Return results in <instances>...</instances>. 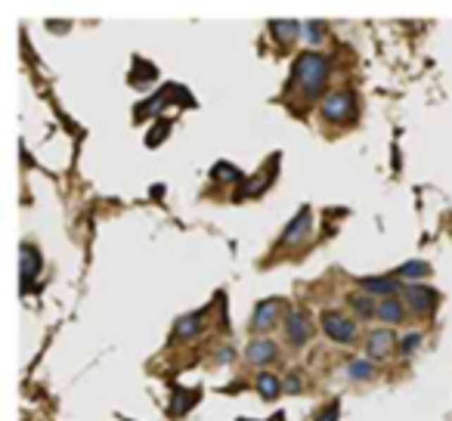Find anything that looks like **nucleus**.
I'll return each instance as SVG.
<instances>
[{
    "label": "nucleus",
    "instance_id": "2eb2a0df",
    "mask_svg": "<svg viewBox=\"0 0 452 421\" xmlns=\"http://www.w3.org/2000/svg\"><path fill=\"white\" fill-rule=\"evenodd\" d=\"M270 31H272V37H279L282 44H288L291 37L301 34V25L298 22H291V19H279V22H270Z\"/></svg>",
    "mask_w": 452,
    "mask_h": 421
},
{
    "label": "nucleus",
    "instance_id": "f03ea898",
    "mask_svg": "<svg viewBox=\"0 0 452 421\" xmlns=\"http://www.w3.org/2000/svg\"><path fill=\"white\" fill-rule=\"evenodd\" d=\"M322 332L332 341H338V344H350L356 338V325L347 322V316H338V313H322Z\"/></svg>",
    "mask_w": 452,
    "mask_h": 421
},
{
    "label": "nucleus",
    "instance_id": "9b49d317",
    "mask_svg": "<svg viewBox=\"0 0 452 421\" xmlns=\"http://www.w3.org/2000/svg\"><path fill=\"white\" fill-rule=\"evenodd\" d=\"M199 329H201V313H186L174 322V338L186 341V338H192V334H199Z\"/></svg>",
    "mask_w": 452,
    "mask_h": 421
},
{
    "label": "nucleus",
    "instance_id": "6e6552de",
    "mask_svg": "<svg viewBox=\"0 0 452 421\" xmlns=\"http://www.w3.org/2000/svg\"><path fill=\"white\" fill-rule=\"evenodd\" d=\"M276 313H279V303H276V301H260V303H257V310H254L251 329H254V332L272 329V322H276Z\"/></svg>",
    "mask_w": 452,
    "mask_h": 421
},
{
    "label": "nucleus",
    "instance_id": "b1692460",
    "mask_svg": "<svg viewBox=\"0 0 452 421\" xmlns=\"http://www.w3.org/2000/svg\"><path fill=\"white\" fill-rule=\"evenodd\" d=\"M338 412H341L338 403H329V406H325V409L316 415V421H338Z\"/></svg>",
    "mask_w": 452,
    "mask_h": 421
},
{
    "label": "nucleus",
    "instance_id": "f8f14e48",
    "mask_svg": "<svg viewBox=\"0 0 452 421\" xmlns=\"http://www.w3.org/2000/svg\"><path fill=\"white\" fill-rule=\"evenodd\" d=\"M270 180H272V174H267V170H260V174H254L248 183H241V189H239V196H236V199H254V196H260V192L270 186Z\"/></svg>",
    "mask_w": 452,
    "mask_h": 421
},
{
    "label": "nucleus",
    "instance_id": "f3484780",
    "mask_svg": "<svg viewBox=\"0 0 452 421\" xmlns=\"http://www.w3.org/2000/svg\"><path fill=\"white\" fill-rule=\"evenodd\" d=\"M257 391H260L263 400H272V396H279L282 384H279L276 375H270V372H260V375H257Z\"/></svg>",
    "mask_w": 452,
    "mask_h": 421
},
{
    "label": "nucleus",
    "instance_id": "4468645a",
    "mask_svg": "<svg viewBox=\"0 0 452 421\" xmlns=\"http://www.w3.org/2000/svg\"><path fill=\"white\" fill-rule=\"evenodd\" d=\"M347 301H350V307H353L363 319H369L372 313H378V307H375V301H372V294H369V291H353Z\"/></svg>",
    "mask_w": 452,
    "mask_h": 421
},
{
    "label": "nucleus",
    "instance_id": "5701e85b",
    "mask_svg": "<svg viewBox=\"0 0 452 421\" xmlns=\"http://www.w3.org/2000/svg\"><path fill=\"white\" fill-rule=\"evenodd\" d=\"M168 134H170V121H155V130L152 134H146V146H152L155 149V146H158Z\"/></svg>",
    "mask_w": 452,
    "mask_h": 421
},
{
    "label": "nucleus",
    "instance_id": "cd10ccee",
    "mask_svg": "<svg viewBox=\"0 0 452 421\" xmlns=\"http://www.w3.org/2000/svg\"><path fill=\"white\" fill-rule=\"evenodd\" d=\"M217 360H220V363H230V360H232V350H230V347L220 350V353H217Z\"/></svg>",
    "mask_w": 452,
    "mask_h": 421
},
{
    "label": "nucleus",
    "instance_id": "423d86ee",
    "mask_svg": "<svg viewBox=\"0 0 452 421\" xmlns=\"http://www.w3.org/2000/svg\"><path fill=\"white\" fill-rule=\"evenodd\" d=\"M19 267H22V291H25V288H31V282L37 279V272H41V254H37V248L22 245Z\"/></svg>",
    "mask_w": 452,
    "mask_h": 421
},
{
    "label": "nucleus",
    "instance_id": "c85d7f7f",
    "mask_svg": "<svg viewBox=\"0 0 452 421\" xmlns=\"http://www.w3.org/2000/svg\"><path fill=\"white\" fill-rule=\"evenodd\" d=\"M241 421H248V418H241Z\"/></svg>",
    "mask_w": 452,
    "mask_h": 421
},
{
    "label": "nucleus",
    "instance_id": "a211bd4d",
    "mask_svg": "<svg viewBox=\"0 0 452 421\" xmlns=\"http://www.w3.org/2000/svg\"><path fill=\"white\" fill-rule=\"evenodd\" d=\"M199 391H180L177 394V400H174V406H170V412H174V415H186V412H189V406H196L199 403Z\"/></svg>",
    "mask_w": 452,
    "mask_h": 421
},
{
    "label": "nucleus",
    "instance_id": "ddd939ff",
    "mask_svg": "<svg viewBox=\"0 0 452 421\" xmlns=\"http://www.w3.org/2000/svg\"><path fill=\"white\" fill-rule=\"evenodd\" d=\"M363 288L381 298H396V279H363Z\"/></svg>",
    "mask_w": 452,
    "mask_h": 421
},
{
    "label": "nucleus",
    "instance_id": "393cba45",
    "mask_svg": "<svg viewBox=\"0 0 452 421\" xmlns=\"http://www.w3.org/2000/svg\"><path fill=\"white\" fill-rule=\"evenodd\" d=\"M418 344H422V334H409V338H403V344H400V350L403 353H412Z\"/></svg>",
    "mask_w": 452,
    "mask_h": 421
},
{
    "label": "nucleus",
    "instance_id": "6ab92c4d",
    "mask_svg": "<svg viewBox=\"0 0 452 421\" xmlns=\"http://www.w3.org/2000/svg\"><path fill=\"white\" fill-rule=\"evenodd\" d=\"M134 84H146V81H155V65H146L143 59H134Z\"/></svg>",
    "mask_w": 452,
    "mask_h": 421
},
{
    "label": "nucleus",
    "instance_id": "dca6fc26",
    "mask_svg": "<svg viewBox=\"0 0 452 421\" xmlns=\"http://www.w3.org/2000/svg\"><path fill=\"white\" fill-rule=\"evenodd\" d=\"M378 316L384 319V322H403V303L400 298H384L378 303Z\"/></svg>",
    "mask_w": 452,
    "mask_h": 421
},
{
    "label": "nucleus",
    "instance_id": "39448f33",
    "mask_svg": "<svg viewBox=\"0 0 452 421\" xmlns=\"http://www.w3.org/2000/svg\"><path fill=\"white\" fill-rule=\"evenodd\" d=\"M396 347V334L391 329H378L369 334V341H365V353H369V360H384L387 353Z\"/></svg>",
    "mask_w": 452,
    "mask_h": 421
},
{
    "label": "nucleus",
    "instance_id": "412c9836",
    "mask_svg": "<svg viewBox=\"0 0 452 421\" xmlns=\"http://www.w3.org/2000/svg\"><path fill=\"white\" fill-rule=\"evenodd\" d=\"M350 378H353V381H365V378H372V372H375V369H372V360H356V363H350Z\"/></svg>",
    "mask_w": 452,
    "mask_h": 421
},
{
    "label": "nucleus",
    "instance_id": "4be33fe9",
    "mask_svg": "<svg viewBox=\"0 0 452 421\" xmlns=\"http://www.w3.org/2000/svg\"><path fill=\"white\" fill-rule=\"evenodd\" d=\"M214 180H223V183H239L241 180V174L232 165H214Z\"/></svg>",
    "mask_w": 452,
    "mask_h": 421
},
{
    "label": "nucleus",
    "instance_id": "aec40b11",
    "mask_svg": "<svg viewBox=\"0 0 452 421\" xmlns=\"http://www.w3.org/2000/svg\"><path fill=\"white\" fill-rule=\"evenodd\" d=\"M427 272V263L422 260H409V263H403L400 270H396V276H403V279H422Z\"/></svg>",
    "mask_w": 452,
    "mask_h": 421
},
{
    "label": "nucleus",
    "instance_id": "a878e982",
    "mask_svg": "<svg viewBox=\"0 0 452 421\" xmlns=\"http://www.w3.org/2000/svg\"><path fill=\"white\" fill-rule=\"evenodd\" d=\"M307 37L310 41H319V37H322V28H319V22H307Z\"/></svg>",
    "mask_w": 452,
    "mask_h": 421
},
{
    "label": "nucleus",
    "instance_id": "f257e3e1",
    "mask_svg": "<svg viewBox=\"0 0 452 421\" xmlns=\"http://www.w3.org/2000/svg\"><path fill=\"white\" fill-rule=\"evenodd\" d=\"M325 77H329V62L313 50L301 53L298 62H294V81H298V87L307 93V96H319Z\"/></svg>",
    "mask_w": 452,
    "mask_h": 421
},
{
    "label": "nucleus",
    "instance_id": "0eeeda50",
    "mask_svg": "<svg viewBox=\"0 0 452 421\" xmlns=\"http://www.w3.org/2000/svg\"><path fill=\"white\" fill-rule=\"evenodd\" d=\"M285 338L291 341L294 347L307 344V341H310V322H307V316H303V313H288V319H285Z\"/></svg>",
    "mask_w": 452,
    "mask_h": 421
},
{
    "label": "nucleus",
    "instance_id": "bb28decb",
    "mask_svg": "<svg viewBox=\"0 0 452 421\" xmlns=\"http://www.w3.org/2000/svg\"><path fill=\"white\" fill-rule=\"evenodd\" d=\"M285 391H288V394H298V391H301V378H298V375H288V378H285Z\"/></svg>",
    "mask_w": 452,
    "mask_h": 421
},
{
    "label": "nucleus",
    "instance_id": "7ed1b4c3",
    "mask_svg": "<svg viewBox=\"0 0 452 421\" xmlns=\"http://www.w3.org/2000/svg\"><path fill=\"white\" fill-rule=\"evenodd\" d=\"M437 301H440V294L434 291V288H425V285H409L406 288V303H409V310H415L418 316L434 313Z\"/></svg>",
    "mask_w": 452,
    "mask_h": 421
},
{
    "label": "nucleus",
    "instance_id": "1a4fd4ad",
    "mask_svg": "<svg viewBox=\"0 0 452 421\" xmlns=\"http://www.w3.org/2000/svg\"><path fill=\"white\" fill-rule=\"evenodd\" d=\"M245 356H248V363H254V365H263V363H270V360H276V344L272 341H251L245 350Z\"/></svg>",
    "mask_w": 452,
    "mask_h": 421
},
{
    "label": "nucleus",
    "instance_id": "20e7f679",
    "mask_svg": "<svg viewBox=\"0 0 452 421\" xmlns=\"http://www.w3.org/2000/svg\"><path fill=\"white\" fill-rule=\"evenodd\" d=\"M353 112V96L350 93H332L322 99V118L325 121H347V115Z\"/></svg>",
    "mask_w": 452,
    "mask_h": 421
},
{
    "label": "nucleus",
    "instance_id": "9d476101",
    "mask_svg": "<svg viewBox=\"0 0 452 421\" xmlns=\"http://www.w3.org/2000/svg\"><path fill=\"white\" fill-rule=\"evenodd\" d=\"M307 230H310V210L303 208L298 217H294L291 223H288V230L282 232V245H291V241H301L303 236H307Z\"/></svg>",
    "mask_w": 452,
    "mask_h": 421
}]
</instances>
